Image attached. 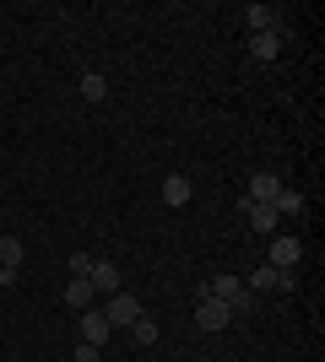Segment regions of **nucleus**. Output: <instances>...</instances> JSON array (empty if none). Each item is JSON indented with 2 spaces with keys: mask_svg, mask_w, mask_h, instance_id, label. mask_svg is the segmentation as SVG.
<instances>
[{
  "mask_svg": "<svg viewBox=\"0 0 325 362\" xmlns=\"http://www.w3.org/2000/svg\"><path fill=\"white\" fill-rule=\"evenodd\" d=\"M103 319H108V330H130V325H136L141 319V303L130 298V292H108V303H103Z\"/></svg>",
  "mask_w": 325,
  "mask_h": 362,
  "instance_id": "f257e3e1",
  "label": "nucleus"
},
{
  "mask_svg": "<svg viewBox=\"0 0 325 362\" xmlns=\"http://www.w3.org/2000/svg\"><path fill=\"white\" fill-rule=\"evenodd\" d=\"M195 325H201L206 335H217V330H228V325H233V308H228V303H217V298H201V303H195Z\"/></svg>",
  "mask_w": 325,
  "mask_h": 362,
  "instance_id": "f03ea898",
  "label": "nucleus"
},
{
  "mask_svg": "<svg viewBox=\"0 0 325 362\" xmlns=\"http://www.w3.org/2000/svg\"><path fill=\"white\" fill-rule=\"evenodd\" d=\"M249 292H255V298H261V292H287L293 287V271H277V265H261V271H249V281H244Z\"/></svg>",
  "mask_w": 325,
  "mask_h": 362,
  "instance_id": "7ed1b4c3",
  "label": "nucleus"
},
{
  "mask_svg": "<svg viewBox=\"0 0 325 362\" xmlns=\"http://www.w3.org/2000/svg\"><path fill=\"white\" fill-rule=\"evenodd\" d=\"M298 259H304V243H298L293 233H277V238H271V259H266V265H277V271H293Z\"/></svg>",
  "mask_w": 325,
  "mask_h": 362,
  "instance_id": "20e7f679",
  "label": "nucleus"
},
{
  "mask_svg": "<svg viewBox=\"0 0 325 362\" xmlns=\"http://www.w3.org/2000/svg\"><path fill=\"white\" fill-rule=\"evenodd\" d=\"M76 330H81V341H87V346H98V351H103V341L114 335V330H108V319H103V308H81Z\"/></svg>",
  "mask_w": 325,
  "mask_h": 362,
  "instance_id": "39448f33",
  "label": "nucleus"
},
{
  "mask_svg": "<svg viewBox=\"0 0 325 362\" xmlns=\"http://www.w3.org/2000/svg\"><path fill=\"white\" fill-rule=\"evenodd\" d=\"M87 281H93V292H120L125 281H120V265H114V259H93V271H87Z\"/></svg>",
  "mask_w": 325,
  "mask_h": 362,
  "instance_id": "423d86ee",
  "label": "nucleus"
},
{
  "mask_svg": "<svg viewBox=\"0 0 325 362\" xmlns=\"http://www.w3.org/2000/svg\"><path fill=\"white\" fill-rule=\"evenodd\" d=\"M277 49H282V28H271V33H249V60L271 65V60H277Z\"/></svg>",
  "mask_w": 325,
  "mask_h": 362,
  "instance_id": "0eeeda50",
  "label": "nucleus"
},
{
  "mask_svg": "<svg viewBox=\"0 0 325 362\" xmlns=\"http://www.w3.org/2000/svg\"><path fill=\"white\" fill-rule=\"evenodd\" d=\"M277 189H282L277 173H255V179H249V189H244V200H249V206H271V200H277Z\"/></svg>",
  "mask_w": 325,
  "mask_h": 362,
  "instance_id": "6e6552de",
  "label": "nucleus"
},
{
  "mask_svg": "<svg viewBox=\"0 0 325 362\" xmlns=\"http://www.w3.org/2000/svg\"><path fill=\"white\" fill-rule=\"evenodd\" d=\"M239 292H244V276H212V281H206V287H201V298L233 303V298H239Z\"/></svg>",
  "mask_w": 325,
  "mask_h": 362,
  "instance_id": "1a4fd4ad",
  "label": "nucleus"
},
{
  "mask_svg": "<svg viewBox=\"0 0 325 362\" xmlns=\"http://www.w3.org/2000/svg\"><path fill=\"white\" fill-rule=\"evenodd\" d=\"M190 195H195V184H190L185 173H169V179H163V206H190Z\"/></svg>",
  "mask_w": 325,
  "mask_h": 362,
  "instance_id": "9d476101",
  "label": "nucleus"
},
{
  "mask_svg": "<svg viewBox=\"0 0 325 362\" xmlns=\"http://www.w3.org/2000/svg\"><path fill=\"white\" fill-rule=\"evenodd\" d=\"M22 259H28L22 238H16V233H6V238H0V271H22Z\"/></svg>",
  "mask_w": 325,
  "mask_h": 362,
  "instance_id": "9b49d317",
  "label": "nucleus"
},
{
  "mask_svg": "<svg viewBox=\"0 0 325 362\" xmlns=\"http://www.w3.org/2000/svg\"><path fill=\"white\" fill-rule=\"evenodd\" d=\"M93 298H98L93 281H87V276H71V287H65V303H71V308L81 314V308H93Z\"/></svg>",
  "mask_w": 325,
  "mask_h": 362,
  "instance_id": "f8f14e48",
  "label": "nucleus"
},
{
  "mask_svg": "<svg viewBox=\"0 0 325 362\" xmlns=\"http://www.w3.org/2000/svg\"><path fill=\"white\" fill-rule=\"evenodd\" d=\"M244 216H249V227H255V233L277 238V211H271V206H249V200H244Z\"/></svg>",
  "mask_w": 325,
  "mask_h": 362,
  "instance_id": "ddd939ff",
  "label": "nucleus"
},
{
  "mask_svg": "<svg viewBox=\"0 0 325 362\" xmlns=\"http://www.w3.org/2000/svg\"><path fill=\"white\" fill-rule=\"evenodd\" d=\"M244 22H249V33H271V28H282L271 6H244Z\"/></svg>",
  "mask_w": 325,
  "mask_h": 362,
  "instance_id": "4468645a",
  "label": "nucleus"
},
{
  "mask_svg": "<svg viewBox=\"0 0 325 362\" xmlns=\"http://www.w3.org/2000/svg\"><path fill=\"white\" fill-rule=\"evenodd\" d=\"M271 211H277V216H298V211H304V195L282 184V189H277V200H271Z\"/></svg>",
  "mask_w": 325,
  "mask_h": 362,
  "instance_id": "2eb2a0df",
  "label": "nucleus"
},
{
  "mask_svg": "<svg viewBox=\"0 0 325 362\" xmlns=\"http://www.w3.org/2000/svg\"><path fill=\"white\" fill-rule=\"evenodd\" d=\"M81 98H87V103H103V98H108V81L98 71H87V76H81Z\"/></svg>",
  "mask_w": 325,
  "mask_h": 362,
  "instance_id": "dca6fc26",
  "label": "nucleus"
},
{
  "mask_svg": "<svg viewBox=\"0 0 325 362\" xmlns=\"http://www.w3.org/2000/svg\"><path fill=\"white\" fill-rule=\"evenodd\" d=\"M130 335H136L141 346H152V341H157V319H147V314H141L136 325H130Z\"/></svg>",
  "mask_w": 325,
  "mask_h": 362,
  "instance_id": "f3484780",
  "label": "nucleus"
},
{
  "mask_svg": "<svg viewBox=\"0 0 325 362\" xmlns=\"http://www.w3.org/2000/svg\"><path fill=\"white\" fill-rule=\"evenodd\" d=\"M228 308H233V314H255V308H261V298H255V292L244 287V292H239V298L228 303Z\"/></svg>",
  "mask_w": 325,
  "mask_h": 362,
  "instance_id": "a211bd4d",
  "label": "nucleus"
},
{
  "mask_svg": "<svg viewBox=\"0 0 325 362\" xmlns=\"http://www.w3.org/2000/svg\"><path fill=\"white\" fill-rule=\"evenodd\" d=\"M93 271V255H71V276H87Z\"/></svg>",
  "mask_w": 325,
  "mask_h": 362,
  "instance_id": "6ab92c4d",
  "label": "nucleus"
},
{
  "mask_svg": "<svg viewBox=\"0 0 325 362\" xmlns=\"http://www.w3.org/2000/svg\"><path fill=\"white\" fill-rule=\"evenodd\" d=\"M76 362H98V346H87V341H81V346H76Z\"/></svg>",
  "mask_w": 325,
  "mask_h": 362,
  "instance_id": "aec40b11",
  "label": "nucleus"
}]
</instances>
